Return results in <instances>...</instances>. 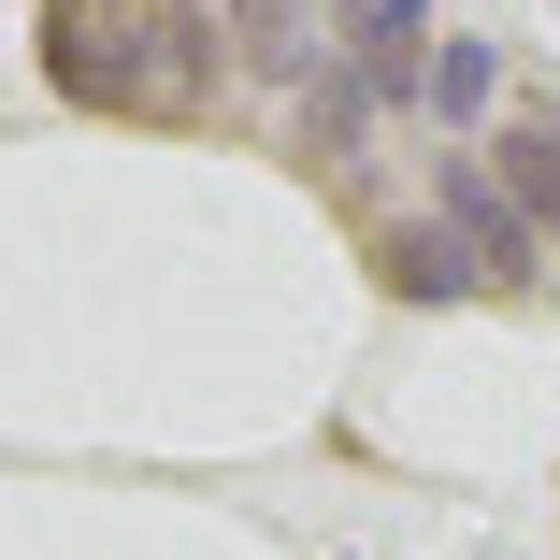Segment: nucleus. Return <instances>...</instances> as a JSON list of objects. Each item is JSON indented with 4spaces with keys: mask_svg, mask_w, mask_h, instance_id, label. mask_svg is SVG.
Returning <instances> with one entry per match:
<instances>
[{
    "mask_svg": "<svg viewBox=\"0 0 560 560\" xmlns=\"http://www.w3.org/2000/svg\"><path fill=\"white\" fill-rule=\"evenodd\" d=\"M431 215L460 231V259L489 273V288H532V259H546V231L517 215V187L489 173V159H431Z\"/></svg>",
    "mask_w": 560,
    "mask_h": 560,
    "instance_id": "f03ea898",
    "label": "nucleus"
},
{
    "mask_svg": "<svg viewBox=\"0 0 560 560\" xmlns=\"http://www.w3.org/2000/svg\"><path fill=\"white\" fill-rule=\"evenodd\" d=\"M489 173L517 187V215H532V231H560V86H546V101H517V116L489 130Z\"/></svg>",
    "mask_w": 560,
    "mask_h": 560,
    "instance_id": "20e7f679",
    "label": "nucleus"
},
{
    "mask_svg": "<svg viewBox=\"0 0 560 560\" xmlns=\"http://www.w3.org/2000/svg\"><path fill=\"white\" fill-rule=\"evenodd\" d=\"M374 273H388L402 302H460V288H489V273L460 259V231H445V215H402V231H374Z\"/></svg>",
    "mask_w": 560,
    "mask_h": 560,
    "instance_id": "39448f33",
    "label": "nucleus"
},
{
    "mask_svg": "<svg viewBox=\"0 0 560 560\" xmlns=\"http://www.w3.org/2000/svg\"><path fill=\"white\" fill-rule=\"evenodd\" d=\"M431 0H346V72L374 101H431Z\"/></svg>",
    "mask_w": 560,
    "mask_h": 560,
    "instance_id": "7ed1b4c3",
    "label": "nucleus"
},
{
    "mask_svg": "<svg viewBox=\"0 0 560 560\" xmlns=\"http://www.w3.org/2000/svg\"><path fill=\"white\" fill-rule=\"evenodd\" d=\"M245 15V58H273V72H316V30H302V0H231Z\"/></svg>",
    "mask_w": 560,
    "mask_h": 560,
    "instance_id": "6e6552de",
    "label": "nucleus"
},
{
    "mask_svg": "<svg viewBox=\"0 0 560 560\" xmlns=\"http://www.w3.org/2000/svg\"><path fill=\"white\" fill-rule=\"evenodd\" d=\"M44 72L86 116H201L231 44H215L201 0H58L44 15Z\"/></svg>",
    "mask_w": 560,
    "mask_h": 560,
    "instance_id": "f257e3e1",
    "label": "nucleus"
},
{
    "mask_svg": "<svg viewBox=\"0 0 560 560\" xmlns=\"http://www.w3.org/2000/svg\"><path fill=\"white\" fill-rule=\"evenodd\" d=\"M374 116H388V101H374L346 58H316V72H302V144H316V159H360V130H374Z\"/></svg>",
    "mask_w": 560,
    "mask_h": 560,
    "instance_id": "423d86ee",
    "label": "nucleus"
},
{
    "mask_svg": "<svg viewBox=\"0 0 560 560\" xmlns=\"http://www.w3.org/2000/svg\"><path fill=\"white\" fill-rule=\"evenodd\" d=\"M489 101H503V58L445 30V44H431V116H445V130H489Z\"/></svg>",
    "mask_w": 560,
    "mask_h": 560,
    "instance_id": "0eeeda50",
    "label": "nucleus"
}]
</instances>
